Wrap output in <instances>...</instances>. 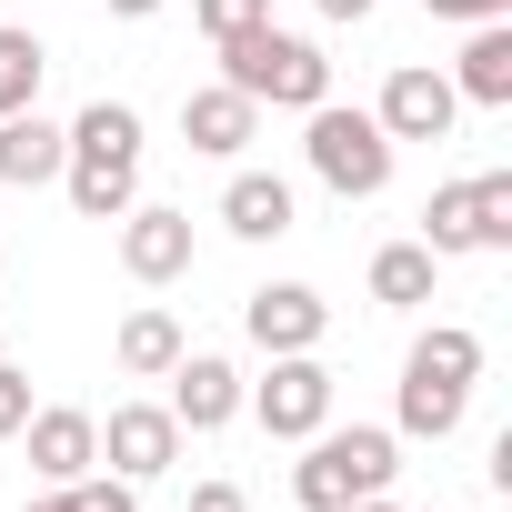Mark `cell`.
I'll return each mask as SVG.
<instances>
[{"mask_svg": "<svg viewBox=\"0 0 512 512\" xmlns=\"http://www.w3.org/2000/svg\"><path fill=\"white\" fill-rule=\"evenodd\" d=\"M241 402H251V422H262L272 442H312L332 422V372L312 352H272V382H251Z\"/></svg>", "mask_w": 512, "mask_h": 512, "instance_id": "5", "label": "cell"}, {"mask_svg": "<svg viewBox=\"0 0 512 512\" xmlns=\"http://www.w3.org/2000/svg\"><path fill=\"white\" fill-rule=\"evenodd\" d=\"M21 422H31V372L0 362V442H21Z\"/></svg>", "mask_w": 512, "mask_h": 512, "instance_id": "25", "label": "cell"}, {"mask_svg": "<svg viewBox=\"0 0 512 512\" xmlns=\"http://www.w3.org/2000/svg\"><path fill=\"white\" fill-rule=\"evenodd\" d=\"M191 21H201L211 41H241V31H262V21H272V0H191Z\"/></svg>", "mask_w": 512, "mask_h": 512, "instance_id": "24", "label": "cell"}, {"mask_svg": "<svg viewBox=\"0 0 512 512\" xmlns=\"http://www.w3.org/2000/svg\"><path fill=\"white\" fill-rule=\"evenodd\" d=\"M452 111H462V91H452L442 71H422V61H402V71L382 81V101H372V121H382L392 141H442Z\"/></svg>", "mask_w": 512, "mask_h": 512, "instance_id": "8", "label": "cell"}, {"mask_svg": "<svg viewBox=\"0 0 512 512\" xmlns=\"http://www.w3.org/2000/svg\"><path fill=\"white\" fill-rule=\"evenodd\" d=\"M221 51V81L241 91V101H272V111H322L332 101V61H322V41H302V31H241V41H211Z\"/></svg>", "mask_w": 512, "mask_h": 512, "instance_id": "1", "label": "cell"}, {"mask_svg": "<svg viewBox=\"0 0 512 512\" xmlns=\"http://www.w3.org/2000/svg\"><path fill=\"white\" fill-rule=\"evenodd\" d=\"M412 382H452V392H472L482 382V332H462V322H432L422 342H412V362H402Z\"/></svg>", "mask_w": 512, "mask_h": 512, "instance_id": "16", "label": "cell"}, {"mask_svg": "<svg viewBox=\"0 0 512 512\" xmlns=\"http://www.w3.org/2000/svg\"><path fill=\"white\" fill-rule=\"evenodd\" d=\"M111 11H121V21H151V11H161V0H111Z\"/></svg>", "mask_w": 512, "mask_h": 512, "instance_id": "30", "label": "cell"}, {"mask_svg": "<svg viewBox=\"0 0 512 512\" xmlns=\"http://www.w3.org/2000/svg\"><path fill=\"white\" fill-rule=\"evenodd\" d=\"M221 231H231V241H282V231H292V181H282V171H231Z\"/></svg>", "mask_w": 512, "mask_h": 512, "instance_id": "14", "label": "cell"}, {"mask_svg": "<svg viewBox=\"0 0 512 512\" xmlns=\"http://www.w3.org/2000/svg\"><path fill=\"white\" fill-rule=\"evenodd\" d=\"M392 472H402V442H392V432H372V422L312 432V452L292 462V502H302V512H342V502H362V492H392Z\"/></svg>", "mask_w": 512, "mask_h": 512, "instance_id": "2", "label": "cell"}, {"mask_svg": "<svg viewBox=\"0 0 512 512\" xmlns=\"http://www.w3.org/2000/svg\"><path fill=\"white\" fill-rule=\"evenodd\" d=\"M61 161H71V131H61V121H41V111H11V121H0V181H11V191L61 181Z\"/></svg>", "mask_w": 512, "mask_h": 512, "instance_id": "13", "label": "cell"}, {"mask_svg": "<svg viewBox=\"0 0 512 512\" xmlns=\"http://www.w3.org/2000/svg\"><path fill=\"white\" fill-rule=\"evenodd\" d=\"M262 131V101H241L231 81H201V91H181V141L191 151H211V161H241V141Z\"/></svg>", "mask_w": 512, "mask_h": 512, "instance_id": "12", "label": "cell"}, {"mask_svg": "<svg viewBox=\"0 0 512 512\" xmlns=\"http://www.w3.org/2000/svg\"><path fill=\"white\" fill-rule=\"evenodd\" d=\"M462 101H482V111H502L512 101V21H472V41H462V61L442 71Z\"/></svg>", "mask_w": 512, "mask_h": 512, "instance_id": "15", "label": "cell"}, {"mask_svg": "<svg viewBox=\"0 0 512 512\" xmlns=\"http://www.w3.org/2000/svg\"><path fill=\"white\" fill-rule=\"evenodd\" d=\"M432 21H512V0H422Z\"/></svg>", "mask_w": 512, "mask_h": 512, "instance_id": "26", "label": "cell"}, {"mask_svg": "<svg viewBox=\"0 0 512 512\" xmlns=\"http://www.w3.org/2000/svg\"><path fill=\"white\" fill-rule=\"evenodd\" d=\"M241 322H251V342H262V352H322L332 302H322L312 282H262V292L241 302Z\"/></svg>", "mask_w": 512, "mask_h": 512, "instance_id": "7", "label": "cell"}, {"mask_svg": "<svg viewBox=\"0 0 512 512\" xmlns=\"http://www.w3.org/2000/svg\"><path fill=\"white\" fill-rule=\"evenodd\" d=\"M61 181H71V211L81 221H121L131 211V181H141V161H61Z\"/></svg>", "mask_w": 512, "mask_h": 512, "instance_id": "17", "label": "cell"}, {"mask_svg": "<svg viewBox=\"0 0 512 512\" xmlns=\"http://www.w3.org/2000/svg\"><path fill=\"white\" fill-rule=\"evenodd\" d=\"M462 412H472V392H452V382H412V372H402V432H412V442H452Z\"/></svg>", "mask_w": 512, "mask_h": 512, "instance_id": "21", "label": "cell"}, {"mask_svg": "<svg viewBox=\"0 0 512 512\" xmlns=\"http://www.w3.org/2000/svg\"><path fill=\"white\" fill-rule=\"evenodd\" d=\"M121 272L131 282H181L191 272V211H121Z\"/></svg>", "mask_w": 512, "mask_h": 512, "instance_id": "11", "label": "cell"}, {"mask_svg": "<svg viewBox=\"0 0 512 512\" xmlns=\"http://www.w3.org/2000/svg\"><path fill=\"white\" fill-rule=\"evenodd\" d=\"M161 382H171V422H181V432H221V422L241 412V372H231L221 352H181Z\"/></svg>", "mask_w": 512, "mask_h": 512, "instance_id": "10", "label": "cell"}, {"mask_svg": "<svg viewBox=\"0 0 512 512\" xmlns=\"http://www.w3.org/2000/svg\"><path fill=\"white\" fill-rule=\"evenodd\" d=\"M322 21H372V0H312Z\"/></svg>", "mask_w": 512, "mask_h": 512, "instance_id": "28", "label": "cell"}, {"mask_svg": "<svg viewBox=\"0 0 512 512\" xmlns=\"http://www.w3.org/2000/svg\"><path fill=\"white\" fill-rule=\"evenodd\" d=\"M71 151H81V161H141V111H131V101H91V111L71 121Z\"/></svg>", "mask_w": 512, "mask_h": 512, "instance_id": "20", "label": "cell"}, {"mask_svg": "<svg viewBox=\"0 0 512 512\" xmlns=\"http://www.w3.org/2000/svg\"><path fill=\"white\" fill-rule=\"evenodd\" d=\"M61 512H141V482H121V472H81V482H61Z\"/></svg>", "mask_w": 512, "mask_h": 512, "instance_id": "23", "label": "cell"}, {"mask_svg": "<svg viewBox=\"0 0 512 512\" xmlns=\"http://www.w3.org/2000/svg\"><path fill=\"white\" fill-rule=\"evenodd\" d=\"M302 151H312V171H322L342 201H372V191L392 181V131H382L372 111H342V101H322Z\"/></svg>", "mask_w": 512, "mask_h": 512, "instance_id": "4", "label": "cell"}, {"mask_svg": "<svg viewBox=\"0 0 512 512\" xmlns=\"http://www.w3.org/2000/svg\"><path fill=\"white\" fill-rule=\"evenodd\" d=\"M342 512H402V502H392V492H362V502H342Z\"/></svg>", "mask_w": 512, "mask_h": 512, "instance_id": "29", "label": "cell"}, {"mask_svg": "<svg viewBox=\"0 0 512 512\" xmlns=\"http://www.w3.org/2000/svg\"><path fill=\"white\" fill-rule=\"evenodd\" d=\"M111 352H121V372H131V382H161V372H171L191 342H181V322H171V312H131Z\"/></svg>", "mask_w": 512, "mask_h": 512, "instance_id": "19", "label": "cell"}, {"mask_svg": "<svg viewBox=\"0 0 512 512\" xmlns=\"http://www.w3.org/2000/svg\"><path fill=\"white\" fill-rule=\"evenodd\" d=\"M21 512H61V492H41V502H21Z\"/></svg>", "mask_w": 512, "mask_h": 512, "instance_id": "31", "label": "cell"}, {"mask_svg": "<svg viewBox=\"0 0 512 512\" xmlns=\"http://www.w3.org/2000/svg\"><path fill=\"white\" fill-rule=\"evenodd\" d=\"M101 462H111L121 482H161V472L181 462V422H171V402H121V412L101 422Z\"/></svg>", "mask_w": 512, "mask_h": 512, "instance_id": "6", "label": "cell"}, {"mask_svg": "<svg viewBox=\"0 0 512 512\" xmlns=\"http://www.w3.org/2000/svg\"><path fill=\"white\" fill-rule=\"evenodd\" d=\"M432 272H442V262H432L422 241H382V251H372V302L422 312V302H432Z\"/></svg>", "mask_w": 512, "mask_h": 512, "instance_id": "18", "label": "cell"}, {"mask_svg": "<svg viewBox=\"0 0 512 512\" xmlns=\"http://www.w3.org/2000/svg\"><path fill=\"white\" fill-rule=\"evenodd\" d=\"M21 442H31V472L61 492V482H81V472H101V422L91 412H71V402H31V422H21Z\"/></svg>", "mask_w": 512, "mask_h": 512, "instance_id": "9", "label": "cell"}, {"mask_svg": "<svg viewBox=\"0 0 512 512\" xmlns=\"http://www.w3.org/2000/svg\"><path fill=\"white\" fill-rule=\"evenodd\" d=\"M422 251L432 262H452V251H512V171L442 181L422 201Z\"/></svg>", "mask_w": 512, "mask_h": 512, "instance_id": "3", "label": "cell"}, {"mask_svg": "<svg viewBox=\"0 0 512 512\" xmlns=\"http://www.w3.org/2000/svg\"><path fill=\"white\" fill-rule=\"evenodd\" d=\"M41 71H51V51H41L31 31H0V121L41 101Z\"/></svg>", "mask_w": 512, "mask_h": 512, "instance_id": "22", "label": "cell"}, {"mask_svg": "<svg viewBox=\"0 0 512 512\" xmlns=\"http://www.w3.org/2000/svg\"><path fill=\"white\" fill-rule=\"evenodd\" d=\"M191 512H251V492H241V482H201V492H191Z\"/></svg>", "mask_w": 512, "mask_h": 512, "instance_id": "27", "label": "cell"}]
</instances>
